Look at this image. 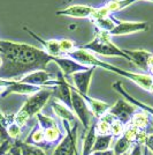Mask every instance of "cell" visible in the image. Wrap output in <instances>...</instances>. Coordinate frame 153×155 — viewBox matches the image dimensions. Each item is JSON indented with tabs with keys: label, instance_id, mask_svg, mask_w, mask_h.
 Returning a JSON list of instances; mask_svg holds the SVG:
<instances>
[{
	"label": "cell",
	"instance_id": "1",
	"mask_svg": "<svg viewBox=\"0 0 153 155\" xmlns=\"http://www.w3.org/2000/svg\"><path fill=\"white\" fill-rule=\"evenodd\" d=\"M0 54L2 57L0 79L5 80H19L31 72L45 70L53 59L44 49L2 39H0Z\"/></svg>",
	"mask_w": 153,
	"mask_h": 155
},
{
	"label": "cell",
	"instance_id": "2",
	"mask_svg": "<svg viewBox=\"0 0 153 155\" xmlns=\"http://www.w3.org/2000/svg\"><path fill=\"white\" fill-rule=\"evenodd\" d=\"M68 57L76 60L77 63H80V64L88 66V67H96V68L100 67V68H104L106 71L113 72L115 74H119V75H121V77L135 82L137 86H139L140 88H143L144 91L153 93V77L150 75V74H142V73H135V72L122 70L120 67H116L114 65L108 64V63L104 61L101 59H99L93 53L86 51L84 49H81L80 46L75 51L69 53Z\"/></svg>",
	"mask_w": 153,
	"mask_h": 155
},
{
	"label": "cell",
	"instance_id": "3",
	"mask_svg": "<svg viewBox=\"0 0 153 155\" xmlns=\"http://www.w3.org/2000/svg\"><path fill=\"white\" fill-rule=\"evenodd\" d=\"M52 95H53V88L48 87L42 88L39 91L30 95L27 98L24 104L21 107V109L14 115V122L21 127L24 126L30 118L36 117L37 114L42 112V109L46 105Z\"/></svg>",
	"mask_w": 153,
	"mask_h": 155
},
{
	"label": "cell",
	"instance_id": "4",
	"mask_svg": "<svg viewBox=\"0 0 153 155\" xmlns=\"http://www.w3.org/2000/svg\"><path fill=\"white\" fill-rule=\"evenodd\" d=\"M80 48L93 53L97 57L98 56H102V57H121L123 59H127L128 61H131L127 53L112 42L111 36L108 34L100 31V30H97L96 36L91 42L80 46Z\"/></svg>",
	"mask_w": 153,
	"mask_h": 155
},
{
	"label": "cell",
	"instance_id": "5",
	"mask_svg": "<svg viewBox=\"0 0 153 155\" xmlns=\"http://www.w3.org/2000/svg\"><path fill=\"white\" fill-rule=\"evenodd\" d=\"M66 129V136L57 145L52 155H80L77 149V137H78V125L77 120L74 124H70L67 120H61Z\"/></svg>",
	"mask_w": 153,
	"mask_h": 155
},
{
	"label": "cell",
	"instance_id": "6",
	"mask_svg": "<svg viewBox=\"0 0 153 155\" xmlns=\"http://www.w3.org/2000/svg\"><path fill=\"white\" fill-rule=\"evenodd\" d=\"M71 110L75 114L77 120L82 124L84 131H86L90 127V125L92 124L91 120H92L93 116H92L83 96L78 91H75V88L73 86H71Z\"/></svg>",
	"mask_w": 153,
	"mask_h": 155
},
{
	"label": "cell",
	"instance_id": "7",
	"mask_svg": "<svg viewBox=\"0 0 153 155\" xmlns=\"http://www.w3.org/2000/svg\"><path fill=\"white\" fill-rule=\"evenodd\" d=\"M17 81L22 82V84L40 87V88H45V87L53 88L57 84V80L53 79L51 73H48L46 70L31 72V73H29V74H27V75L21 78V79H19Z\"/></svg>",
	"mask_w": 153,
	"mask_h": 155
},
{
	"label": "cell",
	"instance_id": "8",
	"mask_svg": "<svg viewBox=\"0 0 153 155\" xmlns=\"http://www.w3.org/2000/svg\"><path fill=\"white\" fill-rule=\"evenodd\" d=\"M138 109L135 105L129 103L126 100L121 98V100H119L115 104L111 105V108L108 110V114H111L115 119L120 120L121 123H123L127 126V125H129L131 118H133V116H134L135 112Z\"/></svg>",
	"mask_w": 153,
	"mask_h": 155
},
{
	"label": "cell",
	"instance_id": "9",
	"mask_svg": "<svg viewBox=\"0 0 153 155\" xmlns=\"http://www.w3.org/2000/svg\"><path fill=\"white\" fill-rule=\"evenodd\" d=\"M55 80L57 84L55 87H53V95L55 100L60 101L66 107L71 109V84L60 71L58 72Z\"/></svg>",
	"mask_w": 153,
	"mask_h": 155
},
{
	"label": "cell",
	"instance_id": "10",
	"mask_svg": "<svg viewBox=\"0 0 153 155\" xmlns=\"http://www.w3.org/2000/svg\"><path fill=\"white\" fill-rule=\"evenodd\" d=\"M53 63H55L58 65V67L60 68V72L64 74V77L68 80L74 73L77 72L86 71L89 67L82 65L80 63H77L76 60L71 59L68 56H60V57H53L52 59Z\"/></svg>",
	"mask_w": 153,
	"mask_h": 155
},
{
	"label": "cell",
	"instance_id": "11",
	"mask_svg": "<svg viewBox=\"0 0 153 155\" xmlns=\"http://www.w3.org/2000/svg\"><path fill=\"white\" fill-rule=\"evenodd\" d=\"M95 71H96V67H89L86 71L77 72L71 75V80L74 84L73 87L81 95H89L90 84H91V80Z\"/></svg>",
	"mask_w": 153,
	"mask_h": 155
},
{
	"label": "cell",
	"instance_id": "12",
	"mask_svg": "<svg viewBox=\"0 0 153 155\" xmlns=\"http://www.w3.org/2000/svg\"><path fill=\"white\" fill-rule=\"evenodd\" d=\"M146 22H131V21H121L116 19L115 28L109 32L108 35L112 36H122V35H129L134 32H140L147 30Z\"/></svg>",
	"mask_w": 153,
	"mask_h": 155
},
{
	"label": "cell",
	"instance_id": "13",
	"mask_svg": "<svg viewBox=\"0 0 153 155\" xmlns=\"http://www.w3.org/2000/svg\"><path fill=\"white\" fill-rule=\"evenodd\" d=\"M96 7L90 5H70L64 9L57 11L58 16H68L74 19H91Z\"/></svg>",
	"mask_w": 153,
	"mask_h": 155
},
{
	"label": "cell",
	"instance_id": "14",
	"mask_svg": "<svg viewBox=\"0 0 153 155\" xmlns=\"http://www.w3.org/2000/svg\"><path fill=\"white\" fill-rule=\"evenodd\" d=\"M23 29L31 36L32 38L38 41L39 43L43 45L45 51L47 52L50 56H52V57H60V56H62V52H61V42H60V39H44V38H42L39 35L35 34L32 30L28 29L27 27H23Z\"/></svg>",
	"mask_w": 153,
	"mask_h": 155
},
{
	"label": "cell",
	"instance_id": "15",
	"mask_svg": "<svg viewBox=\"0 0 153 155\" xmlns=\"http://www.w3.org/2000/svg\"><path fill=\"white\" fill-rule=\"evenodd\" d=\"M40 89H42L40 87L22 84V82H20L17 80H15L11 86H8L7 88H5V91H4V93L1 94L0 97L5 98V97L8 96V95H11V94H20V95H28V96H30L32 94L39 91Z\"/></svg>",
	"mask_w": 153,
	"mask_h": 155
},
{
	"label": "cell",
	"instance_id": "16",
	"mask_svg": "<svg viewBox=\"0 0 153 155\" xmlns=\"http://www.w3.org/2000/svg\"><path fill=\"white\" fill-rule=\"evenodd\" d=\"M113 88H114V91H117L120 95H122L126 101H128L129 103H131L133 105H135L137 109L143 110V111L147 112L150 116H153V108L152 107H150V105H147V104L143 103V102H140V101H138V100H136L135 97L131 96V95H130V94H129V93L123 88L121 81L114 82V84H113Z\"/></svg>",
	"mask_w": 153,
	"mask_h": 155
},
{
	"label": "cell",
	"instance_id": "17",
	"mask_svg": "<svg viewBox=\"0 0 153 155\" xmlns=\"http://www.w3.org/2000/svg\"><path fill=\"white\" fill-rule=\"evenodd\" d=\"M82 96H83V98L85 100L86 104H88V107H89L93 118L99 119L105 114L108 112L109 108H111V105L108 103H106L104 101H100V100H97V98H92L89 95H82Z\"/></svg>",
	"mask_w": 153,
	"mask_h": 155
},
{
	"label": "cell",
	"instance_id": "18",
	"mask_svg": "<svg viewBox=\"0 0 153 155\" xmlns=\"http://www.w3.org/2000/svg\"><path fill=\"white\" fill-rule=\"evenodd\" d=\"M129 56L131 63H134L137 67L143 71H147L148 59L151 58L153 53L146 50H123Z\"/></svg>",
	"mask_w": 153,
	"mask_h": 155
},
{
	"label": "cell",
	"instance_id": "19",
	"mask_svg": "<svg viewBox=\"0 0 153 155\" xmlns=\"http://www.w3.org/2000/svg\"><path fill=\"white\" fill-rule=\"evenodd\" d=\"M51 108L54 112V115L61 119V120H67L70 124H74L75 122H77V118L75 116V114L73 112V110L69 109L68 107H66L64 103H61L58 100H53L51 103Z\"/></svg>",
	"mask_w": 153,
	"mask_h": 155
},
{
	"label": "cell",
	"instance_id": "20",
	"mask_svg": "<svg viewBox=\"0 0 153 155\" xmlns=\"http://www.w3.org/2000/svg\"><path fill=\"white\" fill-rule=\"evenodd\" d=\"M97 133H96V120L92 122L90 127L84 131L83 142H82V155H91L93 152V146L96 142Z\"/></svg>",
	"mask_w": 153,
	"mask_h": 155
},
{
	"label": "cell",
	"instance_id": "21",
	"mask_svg": "<svg viewBox=\"0 0 153 155\" xmlns=\"http://www.w3.org/2000/svg\"><path fill=\"white\" fill-rule=\"evenodd\" d=\"M133 146H134V142L124 136H121L113 142L112 150L114 152L115 155H127L131 150Z\"/></svg>",
	"mask_w": 153,
	"mask_h": 155
},
{
	"label": "cell",
	"instance_id": "22",
	"mask_svg": "<svg viewBox=\"0 0 153 155\" xmlns=\"http://www.w3.org/2000/svg\"><path fill=\"white\" fill-rule=\"evenodd\" d=\"M23 142H26L28 145H35V146H43V143H45V134L44 130L42 129L37 124V126H35L33 129L29 132V134L27 136V138L23 140Z\"/></svg>",
	"mask_w": 153,
	"mask_h": 155
},
{
	"label": "cell",
	"instance_id": "23",
	"mask_svg": "<svg viewBox=\"0 0 153 155\" xmlns=\"http://www.w3.org/2000/svg\"><path fill=\"white\" fill-rule=\"evenodd\" d=\"M150 115L143 111V110H137L135 112V115L133 116L131 120H130V125L135 126L136 129L138 130H144L147 131V127L150 126Z\"/></svg>",
	"mask_w": 153,
	"mask_h": 155
},
{
	"label": "cell",
	"instance_id": "24",
	"mask_svg": "<svg viewBox=\"0 0 153 155\" xmlns=\"http://www.w3.org/2000/svg\"><path fill=\"white\" fill-rule=\"evenodd\" d=\"M92 22H93V25L96 26L97 30H100V31L109 34V32L115 28V25H116V18L113 16V14H112V15L106 16V18L93 20Z\"/></svg>",
	"mask_w": 153,
	"mask_h": 155
},
{
	"label": "cell",
	"instance_id": "25",
	"mask_svg": "<svg viewBox=\"0 0 153 155\" xmlns=\"http://www.w3.org/2000/svg\"><path fill=\"white\" fill-rule=\"evenodd\" d=\"M113 142H114V137L112 134H105V136L97 134L96 142H95V146H93V152L108 150L113 146Z\"/></svg>",
	"mask_w": 153,
	"mask_h": 155
},
{
	"label": "cell",
	"instance_id": "26",
	"mask_svg": "<svg viewBox=\"0 0 153 155\" xmlns=\"http://www.w3.org/2000/svg\"><path fill=\"white\" fill-rule=\"evenodd\" d=\"M44 134H45V145H52V143H59L61 141V139L64 138L62 136V132L59 127V124L55 126H52L48 129L44 130Z\"/></svg>",
	"mask_w": 153,
	"mask_h": 155
},
{
	"label": "cell",
	"instance_id": "27",
	"mask_svg": "<svg viewBox=\"0 0 153 155\" xmlns=\"http://www.w3.org/2000/svg\"><path fill=\"white\" fill-rule=\"evenodd\" d=\"M136 1H138V0H109L104 6L111 14H114L135 4Z\"/></svg>",
	"mask_w": 153,
	"mask_h": 155
},
{
	"label": "cell",
	"instance_id": "28",
	"mask_svg": "<svg viewBox=\"0 0 153 155\" xmlns=\"http://www.w3.org/2000/svg\"><path fill=\"white\" fill-rule=\"evenodd\" d=\"M16 143L19 145L20 150H21V155H47L45 149H43L39 146H35V145H28L22 140H16Z\"/></svg>",
	"mask_w": 153,
	"mask_h": 155
},
{
	"label": "cell",
	"instance_id": "29",
	"mask_svg": "<svg viewBox=\"0 0 153 155\" xmlns=\"http://www.w3.org/2000/svg\"><path fill=\"white\" fill-rule=\"evenodd\" d=\"M14 122V115H5L1 109H0V139L2 141L5 140H11L7 134V127L11 123ZM12 141V140H11Z\"/></svg>",
	"mask_w": 153,
	"mask_h": 155
},
{
	"label": "cell",
	"instance_id": "30",
	"mask_svg": "<svg viewBox=\"0 0 153 155\" xmlns=\"http://www.w3.org/2000/svg\"><path fill=\"white\" fill-rule=\"evenodd\" d=\"M126 125L123 123H121L120 120L114 119L112 123H111V127H109V134L114 137V138H120L121 136H123L124 133V130H126Z\"/></svg>",
	"mask_w": 153,
	"mask_h": 155
},
{
	"label": "cell",
	"instance_id": "31",
	"mask_svg": "<svg viewBox=\"0 0 153 155\" xmlns=\"http://www.w3.org/2000/svg\"><path fill=\"white\" fill-rule=\"evenodd\" d=\"M21 133H22V127L20 125H17L15 122H13V123H11L8 125V127H7V134H8L11 140H14V141L20 140Z\"/></svg>",
	"mask_w": 153,
	"mask_h": 155
},
{
	"label": "cell",
	"instance_id": "32",
	"mask_svg": "<svg viewBox=\"0 0 153 155\" xmlns=\"http://www.w3.org/2000/svg\"><path fill=\"white\" fill-rule=\"evenodd\" d=\"M12 146H13V142L11 140H5L1 142L0 143V155H6L9 152V149L12 148Z\"/></svg>",
	"mask_w": 153,
	"mask_h": 155
},
{
	"label": "cell",
	"instance_id": "33",
	"mask_svg": "<svg viewBox=\"0 0 153 155\" xmlns=\"http://www.w3.org/2000/svg\"><path fill=\"white\" fill-rule=\"evenodd\" d=\"M127 155H143V146H140L138 143H134L131 150Z\"/></svg>",
	"mask_w": 153,
	"mask_h": 155
},
{
	"label": "cell",
	"instance_id": "34",
	"mask_svg": "<svg viewBox=\"0 0 153 155\" xmlns=\"http://www.w3.org/2000/svg\"><path fill=\"white\" fill-rule=\"evenodd\" d=\"M147 149L151 150V153L153 154V132L152 133H148L146 138V141H145V145H144Z\"/></svg>",
	"mask_w": 153,
	"mask_h": 155
},
{
	"label": "cell",
	"instance_id": "35",
	"mask_svg": "<svg viewBox=\"0 0 153 155\" xmlns=\"http://www.w3.org/2000/svg\"><path fill=\"white\" fill-rule=\"evenodd\" d=\"M9 153H11V155H21V150H20L19 145H17L15 141L13 142L12 148L9 149Z\"/></svg>",
	"mask_w": 153,
	"mask_h": 155
},
{
	"label": "cell",
	"instance_id": "36",
	"mask_svg": "<svg viewBox=\"0 0 153 155\" xmlns=\"http://www.w3.org/2000/svg\"><path fill=\"white\" fill-rule=\"evenodd\" d=\"M91 155H115V154L112 149H108V150H104V152H93Z\"/></svg>",
	"mask_w": 153,
	"mask_h": 155
},
{
	"label": "cell",
	"instance_id": "37",
	"mask_svg": "<svg viewBox=\"0 0 153 155\" xmlns=\"http://www.w3.org/2000/svg\"><path fill=\"white\" fill-rule=\"evenodd\" d=\"M147 71H150V75L153 77V54L151 56V58L148 59V65H147Z\"/></svg>",
	"mask_w": 153,
	"mask_h": 155
},
{
	"label": "cell",
	"instance_id": "38",
	"mask_svg": "<svg viewBox=\"0 0 153 155\" xmlns=\"http://www.w3.org/2000/svg\"><path fill=\"white\" fill-rule=\"evenodd\" d=\"M4 91H5V88H2V87H0V96H1V94L4 93Z\"/></svg>",
	"mask_w": 153,
	"mask_h": 155
},
{
	"label": "cell",
	"instance_id": "39",
	"mask_svg": "<svg viewBox=\"0 0 153 155\" xmlns=\"http://www.w3.org/2000/svg\"><path fill=\"white\" fill-rule=\"evenodd\" d=\"M1 66H2V57H1V54H0V68H1Z\"/></svg>",
	"mask_w": 153,
	"mask_h": 155
},
{
	"label": "cell",
	"instance_id": "40",
	"mask_svg": "<svg viewBox=\"0 0 153 155\" xmlns=\"http://www.w3.org/2000/svg\"><path fill=\"white\" fill-rule=\"evenodd\" d=\"M146 1H151V2H153V0H146Z\"/></svg>",
	"mask_w": 153,
	"mask_h": 155
},
{
	"label": "cell",
	"instance_id": "41",
	"mask_svg": "<svg viewBox=\"0 0 153 155\" xmlns=\"http://www.w3.org/2000/svg\"><path fill=\"white\" fill-rule=\"evenodd\" d=\"M6 155H11V153H9V152H8V153H7V154Z\"/></svg>",
	"mask_w": 153,
	"mask_h": 155
}]
</instances>
